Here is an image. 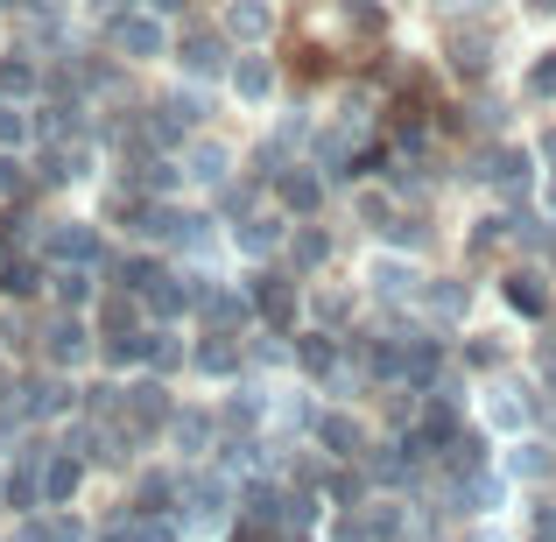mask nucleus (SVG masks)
<instances>
[{"instance_id":"obj_22","label":"nucleus","mask_w":556,"mask_h":542,"mask_svg":"<svg viewBox=\"0 0 556 542\" xmlns=\"http://www.w3.org/2000/svg\"><path fill=\"white\" fill-rule=\"evenodd\" d=\"M190 366V325H141V374H163L184 388Z\"/></svg>"},{"instance_id":"obj_33","label":"nucleus","mask_w":556,"mask_h":542,"mask_svg":"<svg viewBox=\"0 0 556 542\" xmlns=\"http://www.w3.org/2000/svg\"><path fill=\"white\" fill-rule=\"evenodd\" d=\"M529 14H556V0H529Z\"/></svg>"},{"instance_id":"obj_18","label":"nucleus","mask_w":556,"mask_h":542,"mask_svg":"<svg viewBox=\"0 0 556 542\" xmlns=\"http://www.w3.org/2000/svg\"><path fill=\"white\" fill-rule=\"evenodd\" d=\"M169 56H177V78L190 85H226V71H232V42L218 36V28H184L177 42H169Z\"/></svg>"},{"instance_id":"obj_12","label":"nucleus","mask_w":556,"mask_h":542,"mask_svg":"<svg viewBox=\"0 0 556 542\" xmlns=\"http://www.w3.org/2000/svg\"><path fill=\"white\" fill-rule=\"evenodd\" d=\"M177 380H163V374H127L121 380V423L127 430H141L149 444H163V423H169V408H177Z\"/></svg>"},{"instance_id":"obj_26","label":"nucleus","mask_w":556,"mask_h":542,"mask_svg":"<svg viewBox=\"0 0 556 542\" xmlns=\"http://www.w3.org/2000/svg\"><path fill=\"white\" fill-rule=\"evenodd\" d=\"M85 317H92V339H127V331H141V303L127 297V289H113V282L99 289V303Z\"/></svg>"},{"instance_id":"obj_5","label":"nucleus","mask_w":556,"mask_h":542,"mask_svg":"<svg viewBox=\"0 0 556 542\" xmlns=\"http://www.w3.org/2000/svg\"><path fill=\"white\" fill-rule=\"evenodd\" d=\"M289 226H296V218H289L282 204H254L247 218H232V226H226V268H232V275L275 268V261H282Z\"/></svg>"},{"instance_id":"obj_30","label":"nucleus","mask_w":556,"mask_h":542,"mask_svg":"<svg viewBox=\"0 0 556 542\" xmlns=\"http://www.w3.org/2000/svg\"><path fill=\"white\" fill-rule=\"evenodd\" d=\"M529 149H535V169H543V177H556V127H543Z\"/></svg>"},{"instance_id":"obj_28","label":"nucleus","mask_w":556,"mask_h":542,"mask_svg":"<svg viewBox=\"0 0 556 542\" xmlns=\"http://www.w3.org/2000/svg\"><path fill=\"white\" fill-rule=\"evenodd\" d=\"M28 149H36V121H28V106L0 99V155H28Z\"/></svg>"},{"instance_id":"obj_27","label":"nucleus","mask_w":556,"mask_h":542,"mask_svg":"<svg viewBox=\"0 0 556 542\" xmlns=\"http://www.w3.org/2000/svg\"><path fill=\"white\" fill-rule=\"evenodd\" d=\"M521 99H529V106H556V42H543V50L529 56V71H521Z\"/></svg>"},{"instance_id":"obj_21","label":"nucleus","mask_w":556,"mask_h":542,"mask_svg":"<svg viewBox=\"0 0 556 542\" xmlns=\"http://www.w3.org/2000/svg\"><path fill=\"white\" fill-rule=\"evenodd\" d=\"M135 303H141V325H190V275L177 261H163V275H155Z\"/></svg>"},{"instance_id":"obj_4","label":"nucleus","mask_w":556,"mask_h":542,"mask_svg":"<svg viewBox=\"0 0 556 542\" xmlns=\"http://www.w3.org/2000/svg\"><path fill=\"white\" fill-rule=\"evenodd\" d=\"M486 303L493 311H507L515 325H549V303H556V275L543 268V261H515L507 254L501 275H486Z\"/></svg>"},{"instance_id":"obj_32","label":"nucleus","mask_w":556,"mask_h":542,"mask_svg":"<svg viewBox=\"0 0 556 542\" xmlns=\"http://www.w3.org/2000/svg\"><path fill=\"white\" fill-rule=\"evenodd\" d=\"M28 8H42V14H78V0H28Z\"/></svg>"},{"instance_id":"obj_2","label":"nucleus","mask_w":556,"mask_h":542,"mask_svg":"<svg viewBox=\"0 0 556 542\" xmlns=\"http://www.w3.org/2000/svg\"><path fill=\"white\" fill-rule=\"evenodd\" d=\"M422 268L430 261H416V254H402V247H380L367 240L353 254V289H359V303H367V317H402L408 303H416V282H422Z\"/></svg>"},{"instance_id":"obj_31","label":"nucleus","mask_w":556,"mask_h":542,"mask_svg":"<svg viewBox=\"0 0 556 542\" xmlns=\"http://www.w3.org/2000/svg\"><path fill=\"white\" fill-rule=\"evenodd\" d=\"M149 14H163V22H177V14H190V0H141Z\"/></svg>"},{"instance_id":"obj_3","label":"nucleus","mask_w":556,"mask_h":542,"mask_svg":"<svg viewBox=\"0 0 556 542\" xmlns=\"http://www.w3.org/2000/svg\"><path fill=\"white\" fill-rule=\"evenodd\" d=\"M8 408L22 416V430L56 437L71 416H78V380L56 374V366H36V360H28L22 374H14V388H8Z\"/></svg>"},{"instance_id":"obj_24","label":"nucleus","mask_w":556,"mask_h":542,"mask_svg":"<svg viewBox=\"0 0 556 542\" xmlns=\"http://www.w3.org/2000/svg\"><path fill=\"white\" fill-rule=\"evenodd\" d=\"M317 28H325V36H353V42H380L388 0H331V8L317 14Z\"/></svg>"},{"instance_id":"obj_10","label":"nucleus","mask_w":556,"mask_h":542,"mask_svg":"<svg viewBox=\"0 0 556 542\" xmlns=\"http://www.w3.org/2000/svg\"><path fill=\"white\" fill-rule=\"evenodd\" d=\"M177 169H184V190H190V198H218V190H226L232 177H240V149H232V141L226 135H204V127H198V135H184V149H177Z\"/></svg>"},{"instance_id":"obj_1","label":"nucleus","mask_w":556,"mask_h":542,"mask_svg":"<svg viewBox=\"0 0 556 542\" xmlns=\"http://www.w3.org/2000/svg\"><path fill=\"white\" fill-rule=\"evenodd\" d=\"M543 388L529 380V366H507V374H486L472 380V394H465V423H472L486 444H507V437H529L543 430Z\"/></svg>"},{"instance_id":"obj_7","label":"nucleus","mask_w":556,"mask_h":542,"mask_svg":"<svg viewBox=\"0 0 556 542\" xmlns=\"http://www.w3.org/2000/svg\"><path fill=\"white\" fill-rule=\"evenodd\" d=\"M106 56L121 71H149V64H169V42H177V28L163 22V14H149V8H121L106 22Z\"/></svg>"},{"instance_id":"obj_14","label":"nucleus","mask_w":556,"mask_h":542,"mask_svg":"<svg viewBox=\"0 0 556 542\" xmlns=\"http://www.w3.org/2000/svg\"><path fill=\"white\" fill-rule=\"evenodd\" d=\"M282 275H296V282H317V275H339V232L325 226V218H296L282 240V261H275Z\"/></svg>"},{"instance_id":"obj_6","label":"nucleus","mask_w":556,"mask_h":542,"mask_svg":"<svg viewBox=\"0 0 556 542\" xmlns=\"http://www.w3.org/2000/svg\"><path fill=\"white\" fill-rule=\"evenodd\" d=\"M311 437L317 451H325V465H359L374 451V416H367V402H317L311 408Z\"/></svg>"},{"instance_id":"obj_25","label":"nucleus","mask_w":556,"mask_h":542,"mask_svg":"<svg viewBox=\"0 0 556 542\" xmlns=\"http://www.w3.org/2000/svg\"><path fill=\"white\" fill-rule=\"evenodd\" d=\"M42 78H50V64H42L36 50H0V99L36 106V99H42Z\"/></svg>"},{"instance_id":"obj_11","label":"nucleus","mask_w":556,"mask_h":542,"mask_svg":"<svg viewBox=\"0 0 556 542\" xmlns=\"http://www.w3.org/2000/svg\"><path fill=\"white\" fill-rule=\"evenodd\" d=\"M232 380H247V353H240V339H212V331H190L184 388H190V394H226Z\"/></svg>"},{"instance_id":"obj_19","label":"nucleus","mask_w":556,"mask_h":542,"mask_svg":"<svg viewBox=\"0 0 556 542\" xmlns=\"http://www.w3.org/2000/svg\"><path fill=\"white\" fill-rule=\"evenodd\" d=\"M345 218L359 226V240H388L394 218H402V198H394L380 177H353L345 184Z\"/></svg>"},{"instance_id":"obj_8","label":"nucleus","mask_w":556,"mask_h":542,"mask_svg":"<svg viewBox=\"0 0 556 542\" xmlns=\"http://www.w3.org/2000/svg\"><path fill=\"white\" fill-rule=\"evenodd\" d=\"M535 149L529 141H515V135H501L493 149H479V163H472V184L486 190L493 204H529L535 198Z\"/></svg>"},{"instance_id":"obj_13","label":"nucleus","mask_w":556,"mask_h":542,"mask_svg":"<svg viewBox=\"0 0 556 542\" xmlns=\"http://www.w3.org/2000/svg\"><path fill=\"white\" fill-rule=\"evenodd\" d=\"M493 465H501V479H507L515 493H543L549 472H556V437H549V430L507 437V444H493Z\"/></svg>"},{"instance_id":"obj_15","label":"nucleus","mask_w":556,"mask_h":542,"mask_svg":"<svg viewBox=\"0 0 556 542\" xmlns=\"http://www.w3.org/2000/svg\"><path fill=\"white\" fill-rule=\"evenodd\" d=\"M359 317H367V303H359L353 275H317V282H303V325L339 331V339H345Z\"/></svg>"},{"instance_id":"obj_20","label":"nucleus","mask_w":556,"mask_h":542,"mask_svg":"<svg viewBox=\"0 0 556 542\" xmlns=\"http://www.w3.org/2000/svg\"><path fill=\"white\" fill-rule=\"evenodd\" d=\"M218 36L232 42V50H268L275 36V0H218Z\"/></svg>"},{"instance_id":"obj_34","label":"nucleus","mask_w":556,"mask_h":542,"mask_svg":"<svg viewBox=\"0 0 556 542\" xmlns=\"http://www.w3.org/2000/svg\"><path fill=\"white\" fill-rule=\"evenodd\" d=\"M543 501H549V507H556V472H549V487H543Z\"/></svg>"},{"instance_id":"obj_17","label":"nucleus","mask_w":556,"mask_h":542,"mask_svg":"<svg viewBox=\"0 0 556 542\" xmlns=\"http://www.w3.org/2000/svg\"><path fill=\"white\" fill-rule=\"evenodd\" d=\"M268 204H282L289 218H325V204H331V177L303 155V163H282L268 177Z\"/></svg>"},{"instance_id":"obj_16","label":"nucleus","mask_w":556,"mask_h":542,"mask_svg":"<svg viewBox=\"0 0 556 542\" xmlns=\"http://www.w3.org/2000/svg\"><path fill=\"white\" fill-rule=\"evenodd\" d=\"M218 92L232 99L240 113H275V92H282V71H275L268 50H232V71Z\"/></svg>"},{"instance_id":"obj_9","label":"nucleus","mask_w":556,"mask_h":542,"mask_svg":"<svg viewBox=\"0 0 556 542\" xmlns=\"http://www.w3.org/2000/svg\"><path fill=\"white\" fill-rule=\"evenodd\" d=\"M163 458H177V465H204L218 451V408H212V394H177V408H169V423H163Z\"/></svg>"},{"instance_id":"obj_23","label":"nucleus","mask_w":556,"mask_h":542,"mask_svg":"<svg viewBox=\"0 0 556 542\" xmlns=\"http://www.w3.org/2000/svg\"><path fill=\"white\" fill-rule=\"evenodd\" d=\"M99 289H106V268H71V261H50L42 303H50V311H92Z\"/></svg>"},{"instance_id":"obj_29","label":"nucleus","mask_w":556,"mask_h":542,"mask_svg":"<svg viewBox=\"0 0 556 542\" xmlns=\"http://www.w3.org/2000/svg\"><path fill=\"white\" fill-rule=\"evenodd\" d=\"M437 8L451 14V22H486L493 8H507V0H437Z\"/></svg>"}]
</instances>
